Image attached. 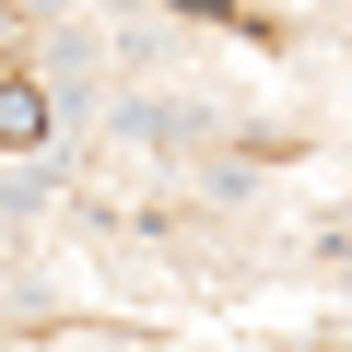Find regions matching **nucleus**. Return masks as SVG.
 Returning <instances> with one entry per match:
<instances>
[{"mask_svg":"<svg viewBox=\"0 0 352 352\" xmlns=\"http://www.w3.org/2000/svg\"><path fill=\"white\" fill-rule=\"evenodd\" d=\"M47 129V106H36V82H0V141H36Z\"/></svg>","mask_w":352,"mask_h":352,"instance_id":"obj_1","label":"nucleus"}]
</instances>
